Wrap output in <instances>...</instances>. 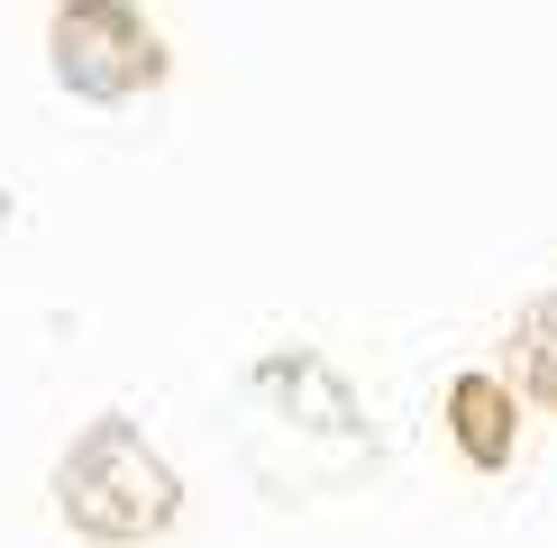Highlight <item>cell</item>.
<instances>
[{"label": "cell", "mask_w": 557, "mask_h": 548, "mask_svg": "<svg viewBox=\"0 0 557 548\" xmlns=\"http://www.w3.org/2000/svg\"><path fill=\"white\" fill-rule=\"evenodd\" d=\"M46 64H55V83L83 110H120V101H147L174 74V46L156 37V18L137 0H55Z\"/></svg>", "instance_id": "7a4b0ae2"}, {"label": "cell", "mask_w": 557, "mask_h": 548, "mask_svg": "<svg viewBox=\"0 0 557 548\" xmlns=\"http://www.w3.org/2000/svg\"><path fill=\"white\" fill-rule=\"evenodd\" d=\"M512 384H521V402L557 411V292H540L512 320Z\"/></svg>", "instance_id": "277c9868"}, {"label": "cell", "mask_w": 557, "mask_h": 548, "mask_svg": "<svg viewBox=\"0 0 557 548\" xmlns=\"http://www.w3.org/2000/svg\"><path fill=\"white\" fill-rule=\"evenodd\" d=\"M55 512L83 539H165L183 521V475L156 457V439L120 411H101L91 429H74L55 466Z\"/></svg>", "instance_id": "6da1fadb"}, {"label": "cell", "mask_w": 557, "mask_h": 548, "mask_svg": "<svg viewBox=\"0 0 557 548\" xmlns=\"http://www.w3.org/2000/svg\"><path fill=\"white\" fill-rule=\"evenodd\" d=\"M448 439H457V457H467L475 475H503L512 466V439H521V384L467 365V375L448 384Z\"/></svg>", "instance_id": "3957f363"}, {"label": "cell", "mask_w": 557, "mask_h": 548, "mask_svg": "<svg viewBox=\"0 0 557 548\" xmlns=\"http://www.w3.org/2000/svg\"><path fill=\"white\" fill-rule=\"evenodd\" d=\"M0 220H10V201H0Z\"/></svg>", "instance_id": "5b68a950"}]
</instances>
